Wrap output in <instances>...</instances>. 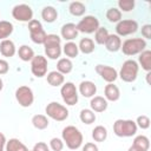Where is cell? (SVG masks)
<instances>
[{"label": "cell", "mask_w": 151, "mask_h": 151, "mask_svg": "<svg viewBox=\"0 0 151 151\" xmlns=\"http://www.w3.org/2000/svg\"><path fill=\"white\" fill-rule=\"evenodd\" d=\"M31 71L37 78H42L47 73V59L44 55H34L31 60Z\"/></svg>", "instance_id": "7c38bea8"}, {"label": "cell", "mask_w": 151, "mask_h": 151, "mask_svg": "<svg viewBox=\"0 0 151 151\" xmlns=\"http://www.w3.org/2000/svg\"><path fill=\"white\" fill-rule=\"evenodd\" d=\"M45 112L47 117L57 122H64L68 118V110L66 109V106L57 101H51L50 104H47V106L45 107Z\"/></svg>", "instance_id": "8992f818"}, {"label": "cell", "mask_w": 151, "mask_h": 151, "mask_svg": "<svg viewBox=\"0 0 151 151\" xmlns=\"http://www.w3.org/2000/svg\"><path fill=\"white\" fill-rule=\"evenodd\" d=\"M96 72H97L105 81H107L109 84L116 81L117 78H118V72H117V70L113 68V67H111V66H109V65H101V64L97 65V66H96Z\"/></svg>", "instance_id": "5bb4252c"}, {"label": "cell", "mask_w": 151, "mask_h": 151, "mask_svg": "<svg viewBox=\"0 0 151 151\" xmlns=\"http://www.w3.org/2000/svg\"><path fill=\"white\" fill-rule=\"evenodd\" d=\"M150 76H151V73L147 72V73H146V83H147L149 85H150Z\"/></svg>", "instance_id": "bcb514c9"}, {"label": "cell", "mask_w": 151, "mask_h": 151, "mask_svg": "<svg viewBox=\"0 0 151 151\" xmlns=\"http://www.w3.org/2000/svg\"><path fill=\"white\" fill-rule=\"evenodd\" d=\"M104 98L109 101H117L119 98H120V91L118 88L117 85H114L113 83L111 84H107L105 86V90H104Z\"/></svg>", "instance_id": "ac0fdd59"}, {"label": "cell", "mask_w": 151, "mask_h": 151, "mask_svg": "<svg viewBox=\"0 0 151 151\" xmlns=\"http://www.w3.org/2000/svg\"><path fill=\"white\" fill-rule=\"evenodd\" d=\"M104 45L109 52H117L122 47V39L117 34H109Z\"/></svg>", "instance_id": "d6986e66"}, {"label": "cell", "mask_w": 151, "mask_h": 151, "mask_svg": "<svg viewBox=\"0 0 151 151\" xmlns=\"http://www.w3.org/2000/svg\"><path fill=\"white\" fill-rule=\"evenodd\" d=\"M32 124L38 130H45L48 126L50 122H48L46 116H44V114H35V116L32 117Z\"/></svg>", "instance_id": "4dcf8cb0"}, {"label": "cell", "mask_w": 151, "mask_h": 151, "mask_svg": "<svg viewBox=\"0 0 151 151\" xmlns=\"http://www.w3.org/2000/svg\"><path fill=\"white\" fill-rule=\"evenodd\" d=\"M0 53L6 57V58H11L15 54V45L12 40L9 39H5L1 40L0 42Z\"/></svg>", "instance_id": "ffe728a7"}, {"label": "cell", "mask_w": 151, "mask_h": 151, "mask_svg": "<svg viewBox=\"0 0 151 151\" xmlns=\"http://www.w3.org/2000/svg\"><path fill=\"white\" fill-rule=\"evenodd\" d=\"M146 47V41L143 38H130L126 39L123 44L120 50L125 55H136L142 53Z\"/></svg>", "instance_id": "5b68a950"}, {"label": "cell", "mask_w": 151, "mask_h": 151, "mask_svg": "<svg viewBox=\"0 0 151 151\" xmlns=\"http://www.w3.org/2000/svg\"><path fill=\"white\" fill-rule=\"evenodd\" d=\"M132 145L134 147H137L138 150H140V151H147L149 147H150V140H149V138L146 136L139 134L133 139Z\"/></svg>", "instance_id": "4316f807"}, {"label": "cell", "mask_w": 151, "mask_h": 151, "mask_svg": "<svg viewBox=\"0 0 151 151\" xmlns=\"http://www.w3.org/2000/svg\"><path fill=\"white\" fill-rule=\"evenodd\" d=\"M78 29H77V25L72 24V22H67L65 25H63L61 29H60V34L61 38H64L67 41H72L73 39H76L78 37Z\"/></svg>", "instance_id": "9a60e30c"}, {"label": "cell", "mask_w": 151, "mask_h": 151, "mask_svg": "<svg viewBox=\"0 0 151 151\" xmlns=\"http://www.w3.org/2000/svg\"><path fill=\"white\" fill-rule=\"evenodd\" d=\"M50 147L53 151H63V149H64V142H63V139L57 138V137L52 138L50 140Z\"/></svg>", "instance_id": "f35d334b"}, {"label": "cell", "mask_w": 151, "mask_h": 151, "mask_svg": "<svg viewBox=\"0 0 151 151\" xmlns=\"http://www.w3.org/2000/svg\"><path fill=\"white\" fill-rule=\"evenodd\" d=\"M79 118H80V120H81L84 124L90 125V124H92V123L96 122V118H97V117H96V113H94L92 110H90V109H83V110L80 111Z\"/></svg>", "instance_id": "836d02e7"}, {"label": "cell", "mask_w": 151, "mask_h": 151, "mask_svg": "<svg viewBox=\"0 0 151 151\" xmlns=\"http://www.w3.org/2000/svg\"><path fill=\"white\" fill-rule=\"evenodd\" d=\"M136 122L131 119H117L113 123V132L118 137H132L137 132Z\"/></svg>", "instance_id": "3957f363"}, {"label": "cell", "mask_w": 151, "mask_h": 151, "mask_svg": "<svg viewBox=\"0 0 151 151\" xmlns=\"http://www.w3.org/2000/svg\"><path fill=\"white\" fill-rule=\"evenodd\" d=\"M137 31H138V22L132 19L120 20L119 22H117V26H116V32L118 37L130 35L132 33H136Z\"/></svg>", "instance_id": "4fadbf2b"}, {"label": "cell", "mask_w": 151, "mask_h": 151, "mask_svg": "<svg viewBox=\"0 0 151 151\" xmlns=\"http://www.w3.org/2000/svg\"><path fill=\"white\" fill-rule=\"evenodd\" d=\"M9 70V66H8V63L5 60V59H0V76L2 74H6Z\"/></svg>", "instance_id": "b9f144b4"}, {"label": "cell", "mask_w": 151, "mask_h": 151, "mask_svg": "<svg viewBox=\"0 0 151 151\" xmlns=\"http://www.w3.org/2000/svg\"><path fill=\"white\" fill-rule=\"evenodd\" d=\"M106 19L110 21V22H119L122 20V12L118 9V8H114V7H111L106 11Z\"/></svg>", "instance_id": "e575fe53"}, {"label": "cell", "mask_w": 151, "mask_h": 151, "mask_svg": "<svg viewBox=\"0 0 151 151\" xmlns=\"http://www.w3.org/2000/svg\"><path fill=\"white\" fill-rule=\"evenodd\" d=\"M92 138L94 142H104L107 138V130L103 125H98L92 130Z\"/></svg>", "instance_id": "d6a6232c"}, {"label": "cell", "mask_w": 151, "mask_h": 151, "mask_svg": "<svg viewBox=\"0 0 151 151\" xmlns=\"http://www.w3.org/2000/svg\"><path fill=\"white\" fill-rule=\"evenodd\" d=\"M15 99L22 107H29L34 101V94L31 87L28 86H19L15 90Z\"/></svg>", "instance_id": "9c48e42d"}, {"label": "cell", "mask_w": 151, "mask_h": 151, "mask_svg": "<svg viewBox=\"0 0 151 151\" xmlns=\"http://www.w3.org/2000/svg\"><path fill=\"white\" fill-rule=\"evenodd\" d=\"M109 37V31L105 27H99L94 33V40L98 45H104Z\"/></svg>", "instance_id": "d590c367"}, {"label": "cell", "mask_w": 151, "mask_h": 151, "mask_svg": "<svg viewBox=\"0 0 151 151\" xmlns=\"http://www.w3.org/2000/svg\"><path fill=\"white\" fill-rule=\"evenodd\" d=\"M64 53L66 57L70 58H76L78 57V53H79V48H78V45L73 41H67L65 45H64V48H63Z\"/></svg>", "instance_id": "1f68e13d"}, {"label": "cell", "mask_w": 151, "mask_h": 151, "mask_svg": "<svg viewBox=\"0 0 151 151\" xmlns=\"http://www.w3.org/2000/svg\"><path fill=\"white\" fill-rule=\"evenodd\" d=\"M78 48L80 52H83L84 54H90L94 51V41L90 38H83L79 41Z\"/></svg>", "instance_id": "484cf974"}, {"label": "cell", "mask_w": 151, "mask_h": 151, "mask_svg": "<svg viewBox=\"0 0 151 151\" xmlns=\"http://www.w3.org/2000/svg\"><path fill=\"white\" fill-rule=\"evenodd\" d=\"M73 68V64L71 61V59L68 58H60L57 63V71L60 72L61 74H67L72 71Z\"/></svg>", "instance_id": "d4e9b609"}, {"label": "cell", "mask_w": 151, "mask_h": 151, "mask_svg": "<svg viewBox=\"0 0 151 151\" xmlns=\"http://www.w3.org/2000/svg\"><path fill=\"white\" fill-rule=\"evenodd\" d=\"M136 125H137V127H140L142 130H146V129L150 127V118L147 116L142 114V116L137 117Z\"/></svg>", "instance_id": "74e56055"}, {"label": "cell", "mask_w": 151, "mask_h": 151, "mask_svg": "<svg viewBox=\"0 0 151 151\" xmlns=\"http://www.w3.org/2000/svg\"><path fill=\"white\" fill-rule=\"evenodd\" d=\"M41 18L44 19V21L51 24V22H53V21L57 20L58 12H57V9L53 6H46L41 11Z\"/></svg>", "instance_id": "7402d4cb"}, {"label": "cell", "mask_w": 151, "mask_h": 151, "mask_svg": "<svg viewBox=\"0 0 151 151\" xmlns=\"http://www.w3.org/2000/svg\"><path fill=\"white\" fill-rule=\"evenodd\" d=\"M28 31H29L31 40H32L34 44L44 45L47 34H46V32L44 31V27H42V25H41V22H40L39 20L32 19V20L28 22Z\"/></svg>", "instance_id": "52a82bcc"}, {"label": "cell", "mask_w": 151, "mask_h": 151, "mask_svg": "<svg viewBox=\"0 0 151 151\" xmlns=\"http://www.w3.org/2000/svg\"><path fill=\"white\" fill-rule=\"evenodd\" d=\"M107 100L101 96H94L90 101V106L93 112H104L107 109Z\"/></svg>", "instance_id": "e0dca14e"}, {"label": "cell", "mask_w": 151, "mask_h": 151, "mask_svg": "<svg viewBox=\"0 0 151 151\" xmlns=\"http://www.w3.org/2000/svg\"><path fill=\"white\" fill-rule=\"evenodd\" d=\"M68 11H70V13H71L72 15H74V17H81V15L85 14L86 7H85V5H84L83 2H80V1H73V2L70 4Z\"/></svg>", "instance_id": "f546056e"}, {"label": "cell", "mask_w": 151, "mask_h": 151, "mask_svg": "<svg viewBox=\"0 0 151 151\" xmlns=\"http://www.w3.org/2000/svg\"><path fill=\"white\" fill-rule=\"evenodd\" d=\"M98 28H99V20L94 15H86L77 24V29L78 32L81 33H87V34L96 33Z\"/></svg>", "instance_id": "30bf717a"}, {"label": "cell", "mask_w": 151, "mask_h": 151, "mask_svg": "<svg viewBox=\"0 0 151 151\" xmlns=\"http://www.w3.org/2000/svg\"><path fill=\"white\" fill-rule=\"evenodd\" d=\"M6 151H29L25 144H22L18 138H11L6 142Z\"/></svg>", "instance_id": "cb8c5ba5"}, {"label": "cell", "mask_w": 151, "mask_h": 151, "mask_svg": "<svg viewBox=\"0 0 151 151\" xmlns=\"http://www.w3.org/2000/svg\"><path fill=\"white\" fill-rule=\"evenodd\" d=\"M4 88V81H2V79L0 78V91Z\"/></svg>", "instance_id": "7dc6e473"}, {"label": "cell", "mask_w": 151, "mask_h": 151, "mask_svg": "<svg viewBox=\"0 0 151 151\" xmlns=\"http://www.w3.org/2000/svg\"><path fill=\"white\" fill-rule=\"evenodd\" d=\"M118 9L123 12H131L134 8V1L133 0H119L118 1Z\"/></svg>", "instance_id": "8d00e7d4"}, {"label": "cell", "mask_w": 151, "mask_h": 151, "mask_svg": "<svg viewBox=\"0 0 151 151\" xmlns=\"http://www.w3.org/2000/svg\"><path fill=\"white\" fill-rule=\"evenodd\" d=\"M138 71H139V66L138 63L134 61L133 59H127L123 63L120 71H119V77L125 83H132L137 79L138 76Z\"/></svg>", "instance_id": "277c9868"}, {"label": "cell", "mask_w": 151, "mask_h": 151, "mask_svg": "<svg viewBox=\"0 0 151 151\" xmlns=\"http://www.w3.org/2000/svg\"><path fill=\"white\" fill-rule=\"evenodd\" d=\"M83 151H99V149L94 143H86L83 146Z\"/></svg>", "instance_id": "7bdbcfd3"}, {"label": "cell", "mask_w": 151, "mask_h": 151, "mask_svg": "<svg viewBox=\"0 0 151 151\" xmlns=\"http://www.w3.org/2000/svg\"><path fill=\"white\" fill-rule=\"evenodd\" d=\"M13 29H14V26L12 22L1 20L0 21V40H5L6 38H8L13 33Z\"/></svg>", "instance_id": "83f0119b"}, {"label": "cell", "mask_w": 151, "mask_h": 151, "mask_svg": "<svg viewBox=\"0 0 151 151\" xmlns=\"http://www.w3.org/2000/svg\"><path fill=\"white\" fill-rule=\"evenodd\" d=\"M79 92L85 98H92L97 92V86L90 80H84L79 84Z\"/></svg>", "instance_id": "2e32d148"}, {"label": "cell", "mask_w": 151, "mask_h": 151, "mask_svg": "<svg viewBox=\"0 0 151 151\" xmlns=\"http://www.w3.org/2000/svg\"><path fill=\"white\" fill-rule=\"evenodd\" d=\"M60 94L66 105L73 106L78 103V91H77L76 85L71 81H67L64 85H61Z\"/></svg>", "instance_id": "ba28073f"}, {"label": "cell", "mask_w": 151, "mask_h": 151, "mask_svg": "<svg viewBox=\"0 0 151 151\" xmlns=\"http://www.w3.org/2000/svg\"><path fill=\"white\" fill-rule=\"evenodd\" d=\"M18 55L22 61H31L34 58V51L29 46L22 45L18 50Z\"/></svg>", "instance_id": "f1b7e54d"}, {"label": "cell", "mask_w": 151, "mask_h": 151, "mask_svg": "<svg viewBox=\"0 0 151 151\" xmlns=\"http://www.w3.org/2000/svg\"><path fill=\"white\" fill-rule=\"evenodd\" d=\"M61 38L57 34H47L45 42H44V47H45V54L47 55V58L50 59H58L61 54Z\"/></svg>", "instance_id": "7a4b0ae2"}, {"label": "cell", "mask_w": 151, "mask_h": 151, "mask_svg": "<svg viewBox=\"0 0 151 151\" xmlns=\"http://www.w3.org/2000/svg\"><path fill=\"white\" fill-rule=\"evenodd\" d=\"M6 137L4 133L0 132V151H5V146H6Z\"/></svg>", "instance_id": "ee69618b"}, {"label": "cell", "mask_w": 151, "mask_h": 151, "mask_svg": "<svg viewBox=\"0 0 151 151\" xmlns=\"http://www.w3.org/2000/svg\"><path fill=\"white\" fill-rule=\"evenodd\" d=\"M61 138H63L64 144H66V146L70 150L79 149L84 140V137H83V133L80 132V130L73 125H68L63 129Z\"/></svg>", "instance_id": "6da1fadb"}, {"label": "cell", "mask_w": 151, "mask_h": 151, "mask_svg": "<svg viewBox=\"0 0 151 151\" xmlns=\"http://www.w3.org/2000/svg\"><path fill=\"white\" fill-rule=\"evenodd\" d=\"M12 17L21 22H29L33 19V11L31 6L26 4H20L13 7L12 9Z\"/></svg>", "instance_id": "8fae6325"}, {"label": "cell", "mask_w": 151, "mask_h": 151, "mask_svg": "<svg viewBox=\"0 0 151 151\" xmlns=\"http://www.w3.org/2000/svg\"><path fill=\"white\" fill-rule=\"evenodd\" d=\"M32 151H50V147L47 146L46 143L39 142V143H37V144L33 146V150H32Z\"/></svg>", "instance_id": "60d3db41"}, {"label": "cell", "mask_w": 151, "mask_h": 151, "mask_svg": "<svg viewBox=\"0 0 151 151\" xmlns=\"http://www.w3.org/2000/svg\"><path fill=\"white\" fill-rule=\"evenodd\" d=\"M127 151H140V150H138L137 147H134L133 145H131V146L129 147V150H127Z\"/></svg>", "instance_id": "f6af8a7d"}, {"label": "cell", "mask_w": 151, "mask_h": 151, "mask_svg": "<svg viewBox=\"0 0 151 151\" xmlns=\"http://www.w3.org/2000/svg\"><path fill=\"white\" fill-rule=\"evenodd\" d=\"M142 35L145 39H151V25L146 24L142 27Z\"/></svg>", "instance_id": "ab89813d"}, {"label": "cell", "mask_w": 151, "mask_h": 151, "mask_svg": "<svg viewBox=\"0 0 151 151\" xmlns=\"http://www.w3.org/2000/svg\"><path fill=\"white\" fill-rule=\"evenodd\" d=\"M138 61H139V64L144 71L150 72L151 71V51L144 50L142 53H139Z\"/></svg>", "instance_id": "44dd1931"}, {"label": "cell", "mask_w": 151, "mask_h": 151, "mask_svg": "<svg viewBox=\"0 0 151 151\" xmlns=\"http://www.w3.org/2000/svg\"><path fill=\"white\" fill-rule=\"evenodd\" d=\"M65 81V77L64 74H61L60 72L58 71H51L48 74H47V83L51 85V86H60L63 85Z\"/></svg>", "instance_id": "603a6c76"}]
</instances>
